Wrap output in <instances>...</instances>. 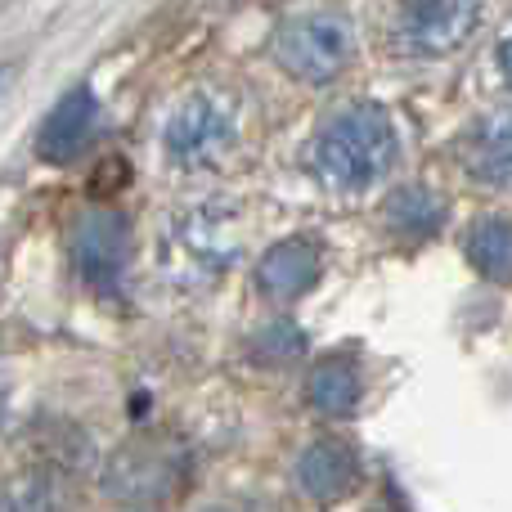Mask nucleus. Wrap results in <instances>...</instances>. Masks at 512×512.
I'll list each match as a JSON object with an SVG mask.
<instances>
[{
	"instance_id": "1",
	"label": "nucleus",
	"mask_w": 512,
	"mask_h": 512,
	"mask_svg": "<svg viewBox=\"0 0 512 512\" xmlns=\"http://www.w3.org/2000/svg\"><path fill=\"white\" fill-rule=\"evenodd\" d=\"M310 158H315V171L324 176V185L342 189V194H360V189L378 185L387 176L391 158H396V131H391L382 108H346L324 126Z\"/></svg>"
},
{
	"instance_id": "2",
	"label": "nucleus",
	"mask_w": 512,
	"mask_h": 512,
	"mask_svg": "<svg viewBox=\"0 0 512 512\" xmlns=\"http://www.w3.org/2000/svg\"><path fill=\"white\" fill-rule=\"evenodd\" d=\"M351 54H355L351 18L333 14V9L292 14L274 32V59H279V68L297 81H310V86L337 77L351 63Z\"/></svg>"
},
{
	"instance_id": "3",
	"label": "nucleus",
	"mask_w": 512,
	"mask_h": 512,
	"mask_svg": "<svg viewBox=\"0 0 512 512\" xmlns=\"http://www.w3.org/2000/svg\"><path fill=\"white\" fill-rule=\"evenodd\" d=\"M477 0H400L396 41L409 54H450L477 27Z\"/></svg>"
},
{
	"instance_id": "4",
	"label": "nucleus",
	"mask_w": 512,
	"mask_h": 512,
	"mask_svg": "<svg viewBox=\"0 0 512 512\" xmlns=\"http://www.w3.org/2000/svg\"><path fill=\"white\" fill-rule=\"evenodd\" d=\"M126 243V216L95 207L72 225V265L95 292L113 297L126 274Z\"/></svg>"
},
{
	"instance_id": "5",
	"label": "nucleus",
	"mask_w": 512,
	"mask_h": 512,
	"mask_svg": "<svg viewBox=\"0 0 512 512\" xmlns=\"http://www.w3.org/2000/svg\"><path fill=\"white\" fill-rule=\"evenodd\" d=\"M230 140H234L230 113H225L216 99H207V95L189 99V104L171 117L167 135H162L171 162H180V167H203V162H216L225 149H230Z\"/></svg>"
},
{
	"instance_id": "6",
	"label": "nucleus",
	"mask_w": 512,
	"mask_h": 512,
	"mask_svg": "<svg viewBox=\"0 0 512 512\" xmlns=\"http://www.w3.org/2000/svg\"><path fill=\"white\" fill-rule=\"evenodd\" d=\"M95 95L86 86H72L59 104L50 108V117L41 122V135H36V153L45 162H72L81 149L90 144V131H95Z\"/></svg>"
},
{
	"instance_id": "7",
	"label": "nucleus",
	"mask_w": 512,
	"mask_h": 512,
	"mask_svg": "<svg viewBox=\"0 0 512 512\" xmlns=\"http://www.w3.org/2000/svg\"><path fill=\"white\" fill-rule=\"evenodd\" d=\"M360 481V459L346 441H315L297 463V486L319 504H333Z\"/></svg>"
},
{
	"instance_id": "8",
	"label": "nucleus",
	"mask_w": 512,
	"mask_h": 512,
	"mask_svg": "<svg viewBox=\"0 0 512 512\" xmlns=\"http://www.w3.org/2000/svg\"><path fill=\"white\" fill-rule=\"evenodd\" d=\"M261 292L274 301H292L319 279V248L310 239H283L256 265Z\"/></svg>"
},
{
	"instance_id": "9",
	"label": "nucleus",
	"mask_w": 512,
	"mask_h": 512,
	"mask_svg": "<svg viewBox=\"0 0 512 512\" xmlns=\"http://www.w3.org/2000/svg\"><path fill=\"white\" fill-rule=\"evenodd\" d=\"M472 180L490 189H512V113H495L468 135L463 149Z\"/></svg>"
},
{
	"instance_id": "10",
	"label": "nucleus",
	"mask_w": 512,
	"mask_h": 512,
	"mask_svg": "<svg viewBox=\"0 0 512 512\" xmlns=\"http://www.w3.org/2000/svg\"><path fill=\"white\" fill-rule=\"evenodd\" d=\"M171 459L158 450H144V445H135V450H122L113 459V468H108V490L122 499H162L171 490Z\"/></svg>"
},
{
	"instance_id": "11",
	"label": "nucleus",
	"mask_w": 512,
	"mask_h": 512,
	"mask_svg": "<svg viewBox=\"0 0 512 512\" xmlns=\"http://www.w3.org/2000/svg\"><path fill=\"white\" fill-rule=\"evenodd\" d=\"M306 400H310V409H319V414H328V418L351 414L355 400H360V373H355V364L346 360V355L319 360L315 369H310Z\"/></svg>"
},
{
	"instance_id": "12",
	"label": "nucleus",
	"mask_w": 512,
	"mask_h": 512,
	"mask_svg": "<svg viewBox=\"0 0 512 512\" xmlns=\"http://www.w3.org/2000/svg\"><path fill=\"white\" fill-rule=\"evenodd\" d=\"M468 261L477 265L486 279L512 283V221H504V216H486V221L472 225Z\"/></svg>"
},
{
	"instance_id": "13",
	"label": "nucleus",
	"mask_w": 512,
	"mask_h": 512,
	"mask_svg": "<svg viewBox=\"0 0 512 512\" xmlns=\"http://www.w3.org/2000/svg\"><path fill=\"white\" fill-rule=\"evenodd\" d=\"M387 221H391V230L405 234V239H432L445 225V203L432 189H400L387 203Z\"/></svg>"
},
{
	"instance_id": "14",
	"label": "nucleus",
	"mask_w": 512,
	"mask_h": 512,
	"mask_svg": "<svg viewBox=\"0 0 512 512\" xmlns=\"http://www.w3.org/2000/svg\"><path fill=\"white\" fill-rule=\"evenodd\" d=\"M306 351V333H301L297 324H288V319H279V324H265L261 333L252 337V355L265 364H279V360H297V355Z\"/></svg>"
},
{
	"instance_id": "15",
	"label": "nucleus",
	"mask_w": 512,
	"mask_h": 512,
	"mask_svg": "<svg viewBox=\"0 0 512 512\" xmlns=\"http://www.w3.org/2000/svg\"><path fill=\"white\" fill-rule=\"evenodd\" d=\"M499 63H504V77L512 81V36L504 41V50H499Z\"/></svg>"
}]
</instances>
